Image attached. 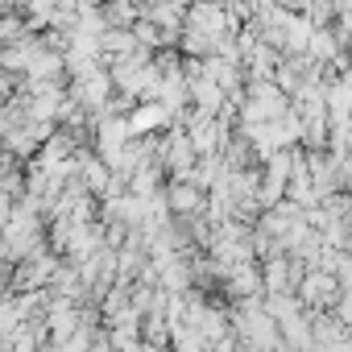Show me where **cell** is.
Instances as JSON below:
<instances>
[{
    "label": "cell",
    "instance_id": "6da1fadb",
    "mask_svg": "<svg viewBox=\"0 0 352 352\" xmlns=\"http://www.w3.org/2000/svg\"><path fill=\"white\" fill-rule=\"evenodd\" d=\"M294 294H298L302 311H331V307H336V298H340V286H336V274L307 270Z\"/></svg>",
    "mask_w": 352,
    "mask_h": 352
},
{
    "label": "cell",
    "instance_id": "7a4b0ae2",
    "mask_svg": "<svg viewBox=\"0 0 352 352\" xmlns=\"http://www.w3.org/2000/svg\"><path fill=\"white\" fill-rule=\"evenodd\" d=\"M261 286H265V298H274V294H294L290 257H270V261L261 265Z\"/></svg>",
    "mask_w": 352,
    "mask_h": 352
},
{
    "label": "cell",
    "instance_id": "3957f363",
    "mask_svg": "<svg viewBox=\"0 0 352 352\" xmlns=\"http://www.w3.org/2000/svg\"><path fill=\"white\" fill-rule=\"evenodd\" d=\"M100 17H104V30H133L141 21V5H104Z\"/></svg>",
    "mask_w": 352,
    "mask_h": 352
},
{
    "label": "cell",
    "instance_id": "277c9868",
    "mask_svg": "<svg viewBox=\"0 0 352 352\" xmlns=\"http://www.w3.org/2000/svg\"><path fill=\"white\" fill-rule=\"evenodd\" d=\"M331 315L352 331V294H340V298H336V307H331Z\"/></svg>",
    "mask_w": 352,
    "mask_h": 352
}]
</instances>
